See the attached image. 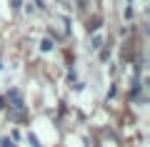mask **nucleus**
<instances>
[{
  "instance_id": "nucleus-1",
  "label": "nucleus",
  "mask_w": 150,
  "mask_h": 147,
  "mask_svg": "<svg viewBox=\"0 0 150 147\" xmlns=\"http://www.w3.org/2000/svg\"><path fill=\"white\" fill-rule=\"evenodd\" d=\"M40 50H43V53H48V50H53V40H50V37H45V40L40 42Z\"/></svg>"
},
{
  "instance_id": "nucleus-2",
  "label": "nucleus",
  "mask_w": 150,
  "mask_h": 147,
  "mask_svg": "<svg viewBox=\"0 0 150 147\" xmlns=\"http://www.w3.org/2000/svg\"><path fill=\"white\" fill-rule=\"evenodd\" d=\"M100 27V18H93L90 23H88V30H98Z\"/></svg>"
}]
</instances>
